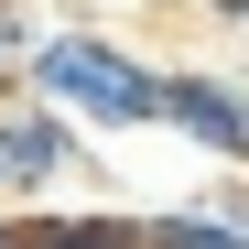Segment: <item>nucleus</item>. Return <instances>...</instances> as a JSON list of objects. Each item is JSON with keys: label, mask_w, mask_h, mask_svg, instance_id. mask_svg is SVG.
I'll return each instance as SVG.
<instances>
[{"label": "nucleus", "mask_w": 249, "mask_h": 249, "mask_svg": "<svg viewBox=\"0 0 249 249\" xmlns=\"http://www.w3.org/2000/svg\"><path fill=\"white\" fill-rule=\"evenodd\" d=\"M22 87L54 98L76 130H152L162 119V65L141 44H119V33H98V22H44Z\"/></svg>", "instance_id": "nucleus-1"}, {"label": "nucleus", "mask_w": 249, "mask_h": 249, "mask_svg": "<svg viewBox=\"0 0 249 249\" xmlns=\"http://www.w3.org/2000/svg\"><path fill=\"white\" fill-rule=\"evenodd\" d=\"M162 130H184L206 162L249 174V87L217 65H162Z\"/></svg>", "instance_id": "nucleus-2"}, {"label": "nucleus", "mask_w": 249, "mask_h": 249, "mask_svg": "<svg viewBox=\"0 0 249 249\" xmlns=\"http://www.w3.org/2000/svg\"><path fill=\"white\" fill-rule=\"evenodd\" d=\"M0 174H11V195H54L65 174H87V141H76V119L54 98H0Z\"/></svg>", "instance_id": "nucleus-3"}, {"label": "nucleus", "mask_w": 249, "mask_h": 249, "mask_svg": "<svg viewBox=\"0 0 249 249\" xmlns=\"http://www.w3.org/2000/svg\"><path fill=\"white\" fill-rule=\"evenodd\" d=\"M22 249H141L130 206H65V217H22Z\"/></svg>", "instance_id": "nucleus-4"}, {"label": "nucleus", "mask_w": 249, "mask_h": 249, "mask_svg": "<svg viewBox=\"0 0 249 249\" xmlns=\"http://www.w3.org/2000/svg\"><path fill=\"white\" fill-rule=\"evenodd\" d=\"M141 249H249V228H228L217 206H162L141 217Z\"/></svg>", "instance_id": "nucleus-5"}, {"label": "nucleus", "mask_w": 249, "mask_h": 249, "mask_svg": "<svg viewBox=\"0 0 249 249\" xmlns=\"http://www.w3.org/2000/svg\"><path fill=\"white\" fill-rule=\"evenodd\" d=\"M33 44H44V11H33V0H0V98H22Z\"/></svg>", "instance_id": "nucleus-6"}, {"label": "nucleus", "mask_w": 249, "mask_h": 249, "mask_svg": "<svg viewBox=\"0 0 249 249\" xmlns=\"http://www.w3.org/2000/svg\"><path fill=\"white\" fill-rule=\"evenodd\" d=\"M195 11H206V22H249V0H195Z\"/></svg>", "instance_id": "nucleus-7"}, {"label": "nucleus", "mask_w": 249, "mask_h": 249, "mask_svg": "<svg viewBox=\"0 0 249 249\" xmlns=\"http://www.w3.org/2000/svg\"><path fill=\"white\" fill-rule=\"evenodd\" d=\"M0 249H22V217H0Z\"/></svg>", "instance_id": "nucleus-8"}, {"label": "nucleus", "mask_w": 249, "mask_h": 249, "mask_svg": "<svg viewBox=\"0 0 249 249\" xmlns=\"http://www.w3.org/2000/svg\"><path fill=\"white\" fill-rule=\"evenodd\" d=\"M0 195H11V174H0Z\"/></svg>", "instance_id": "nucleus-9"}]
</instances>
